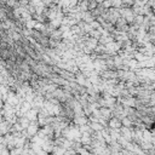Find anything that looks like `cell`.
<instances>
[{"instance_id": "obj_1", "label": "cell", "mask_w": 155, "mask_h": 155, "mask_svg": "<svg viewBox=\"0 0 155 155\" xmlns=\"http://www.w3.org/2000/svg\"><path fill=\"white\" fill-rule=\"evenodd\" d=\"M109 126H110L111 129H120V126H122V125H121V120H119L118 118H113V119H110V121H109Z\"/></svg>"}, {"instance_id": "obj_2", "label": "cell", "mask_w": 155, "mask_h": 155, "mask_svg": "<svg viewBox=\"0 0 155 155\" xmlns=\"http://www.w3.org/2000/svg\"><path fill=\"white\" fill-rule=\"evenodd\" d=\"M35 23H36V22H35L34 19H29V21H27V22H26V27L29 28V29H32V28H34Z\"/></svg>"}]
</instances>
